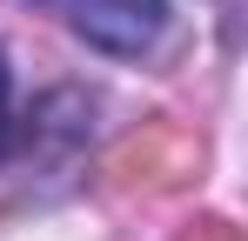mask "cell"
Listing matches in <instances>:
<instances>
[{
    "label": "cell",
    "mask_w": 248,
    "mask_h": 241,
    "mask_svg": "<svg viewBox=\"0 0 248 241\" xmlns=\"http://www.w3.org/2000/svg\"><path fill=\"white\" fill-rule=\"evenodd\" d=\"M41 7L114 60H141L168 34V0H41Z\"/></svg>",
    "instance_id": "1"
},
{
    "label": "cell",
    "mask_w": 248,
    "mask_h": 241,
    "mask_svg": "<svg viewBox=\"0 0 248 241\" xmlns=\"http://www.w3.org/2000/svg\"><path fill=\"white\" fill-rule=\"evenodd\" d=\"M7 120H14V74H7V54H0V148H7Z\"/></svg>",
    "instance_id": "2"
}]
</instances>
